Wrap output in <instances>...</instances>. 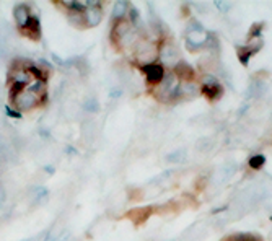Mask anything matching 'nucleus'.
I'll return each instance as SVG.
<instances>
[{"label":"nucleus","mask_w":272,"mask_h":241,"mask_svg":"<svg viewBox=\"0 0 272 241\" xmlns=\"http://www.w3.org/2000/svg\"><path fill=\"white\" fill-rule=\"evenodd\" d=\"M101 7L100 4H90L88 2V7H87V12H85V18H87V23L88 26H95L101 22Z\"/></svg>","instance_id":"7"},{"label":"nucleus","mask_w":272,"mask_h":241,"mask_svg":"<svg viewBox=\"0 0 272 241\" xmlns=\"http://www.w3.org/2000/svg\"><path fill=\"white\" fill-rule=\"evenodd\" d=\"M144 73H145V78H147L149 84H160L165 77V72H163V67L158 65V64H150V65H145L144 67Z\"/></svg>","instance_id":"6"},{"label":"nucleus","mask_w":272,"mask_h":241,"mask_svg":"<svg viewBox=\"0 0 272 241\" xmlns=\"http://www.w3.org/2000/svg\"><path fill=\"white\" fill-rule=\"evenodd\" d=\"M183 158H184V150H178V151H174V153L168 155L170 162H183Z\"/></svg>","instance_id":"18"},{"label":"nucleus","mask_w":272,"mask_h":241,"mask_svg":"<svg viewBox=\"0 0 272 241\" xmlns=\"http://www.w3.org/2000/svg\"><path fill=\"white\" fill-rule=\"evenodd\" d=\"M157 54H158L157 46L149 43V41H141V43L137 44L135 57H137L139 62H141V64H144V67L150 65L152 62L157 59Z\"/></svg>","instance_id":"5"},{"label":"nucleus","mask_w":272,"mask_h":241,"mask_svg":"<svg viewBox=\"0 0 272 241\" xmlns=\"http://www.w3.org/2000/svg\"><path fill=\"white\" fill-rule=\"evenodd\" d=\"M238 56H240V60H241V64H248L249 62V56H251V52L246 49V47H240L238 49Z\"/></svg>","instance_id":"17"},{"label":"nucleus","mask_w":272,"mask_h":241,"mask_svg":"<svg viewBox=\"0 0 272 241\" xmlns=\"http://www.w3.org/2000/svg\"><path fill=\"white\" fill-rule=\"evenodd\" d=\"M197 93V87L196 84H192V82H183V84H179V88H178V95H183V96H194Z\"/></svg>","instance_id":"10"},{"label":"nucleus","mask_w":272,"mask_h":241,"mask_svg":"<svg viewBox=\"0 0 272 241\" xmlns=\"http://www.w3.org/2000/svg\"><path fill=\"white\" fill-rule=\"evenodd\" d=\"M15 20L20 30H25L23 33L28 34L31 39H39V23L38 20L30 15V9L26 5H18L15 9Z\"/></svg>","instance_id":"2"},{"label":"nucleus","mask_w":272,"mask_h":241,"mask_svg":"<svg viewBox=\"0 0 272 241\" xmlns=\"http://www.w3.org/2000/svg\"><path fill=\"white\" fill-rule=\"evenodd\" d=\"M44 95V84L38 80L33 87L22 88V90L12 92V101L20 111H30V109L39 106L41 100Z\"/></svg>","instance_id":"1"},{"label":"nucleus","mask_w":272,"mask_h":241,"mask_svg":"<svg viewBox=\"0 0 272 241\" xmlns=\"http://www.w3.org/2000/svg\"><path fill=\"white\" fill-rule=\"evenodd\" d=\"M261 47H262V39H261V38H251L248 46H246V49H248L251 54H254V52L259 51Z\"/></svg>","instance_id":"12"},{"label":"nucleus","mask_w":272,"mask_h":241,"mask_svg":"<svg viewBox=\"0 0 272 241\" xmlns=\"http://www.w3.org/2000/svg\"><path fill=\"white\" fill-rule=\"evenodd\" d=\"M178 88H179V80H178V75L174 72H170L166 73L163 80L160 82L157 90H155V95L158 96V100L162 101H170L171 98L178 95Z\"/></svg>","instance_id":"4"},{"label":"nucleus","mask_w":272,"mask_h":241,"mask_svg":"<svg viewBox=\"0 0 272 241\" xmlns=\"http://www.w3.org/2000/svg\"><path fill=\"white\" fill-rule=\"evenodd\" d=\"M160 57L165 62V64H174V62L178 60L179 54H178V49L174 47V44L171 43H166L162 46V49H160Z\"/></svg>","instance_id":"8"},{"label":"nucleus","mask_w":272,"mask_h":241,"mask_svg":"<svg viewBox=\"0 0 272 241\" xmlns=\"http://www.w3.org/2000/svg\"><path fill=\"white\" fill-rule=\"evenodd\" d=\"M217 5H219V9H220V10H222V9H223V10H228V9H230V5H228V4H220V2H219Z\"/></svg>","instance_id":"19"},{"label":"nucleus","mask_w":272,"mask_h":241,"mask_svg":"<svg viewBox=\"0 0 272 241\" xmlns=\"http://www.w3.org/2000/svg\"><path fill=\"white\" fill-rule=\"evenodd\" d=\"M264 160H266V158H264L262 155H254V156L249 160V167L253 168V170H259L262 165H264Z\"/></svg>","instance_id":"16"},{"label":"nucleus","mask_w":272,"mask_h":241,"mask_svg":"<svg viewBox=\"0 0 272 241\" xmlns=\"http://www.w3.org/2000/svg\"><path fill=\"white\" fill-rule=\"evenodd\" d=\"M150 212H152V207L135 209V210L129 212V217H130L132 220H134V223H135V225H141L142 222H145V220H147V217L150 215Z\"/></svg>","instance_id":"9"},{"label":"nucleus","mask_w":272,"mask_h":241,"mask_svg":"<svg viewBox=\"0 0 272 241\" xmlns=\"http://www.w3.org/2000/svg\"><path fill=\"white\" fill-rule=\"evenodd\" d=\"M204 95L207 96V98H219V96L222 95V88L220 85L217 87H211V88H204Z\"/></svg>","instance_id":"14"},{"label":"nucleus","mask_w":272,"mask_h":241,"mask_svg":"<svg viewBox=\"0 0 272 241\" xmlns=\"http://www.w3.org/2000/svg\"><path fill=\"white\" fill-rule=\"evenodd\" d=\"M176 75H181L183 77V82H187V78H191L192 77V68L189 65H186L184 62H179L178 64V72H174Z\"/></svg>","instance_id":"11"},{"label":"nucleus","mask_w":272,"mask_h":241,"mask_svg":"<svg viewBox=\"0 0 272 241\" xmlns=\"http://www.w3.org/2000/svg\"><path fill=\"white\" fill-rule=\"evenodd\" d=\"M114 41L117 44L121 46H134V44H139V34L137 31L134 30V26H132L129 22H125V20H119L114 28Z\"/></svg>","instance_id":"3"},{"label":"nucleus","mask_w":272,"mask_h":241,"mask_svg":"<svg viewBox=\"0 0 272 241\" xmlns=\"http://www.w3.org/2000/svg\"><path fill=\"white\" fill-rule=\"evenodd\" d=\"M202 85H204V88H211V87H217L219 82H217V78L214 77V75L206 73L204 77H202Z\"/></svg>","instance_id":"15"},{"label":"nucleus","mask_w":272,"mask_h":241,"mask_svg":"<svg viewBox=\"0 0 272 241\" xmlns=\"http://www.w3.org/2000/svg\"><path fill=\"white\" fill-rule=\"evenodd\" d=\"M127 7H129V4L127 2H119V4H116V7H114V18H122L124 17V13L127 12Z\"/></svg>","instance_id":"13"}]
</instances>
